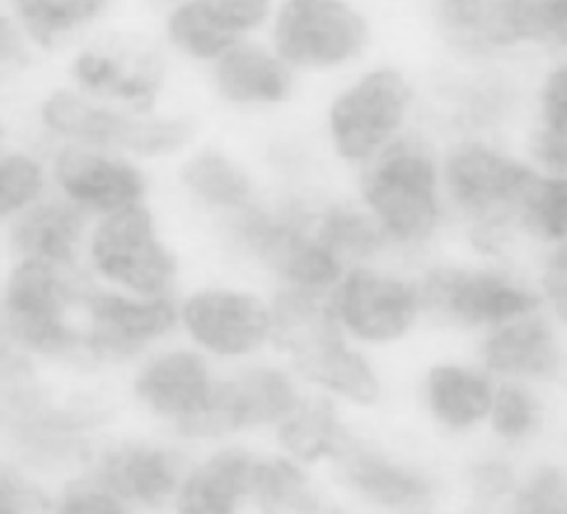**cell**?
Returning a JSON list of instances; mask_svg holds the SVG:
<instances>
[{
    "instance_id": "cell-18",
    "label": "cell",
    "mask_w": 567,
    "mask_h": 514,
    "mask_svg": "<svg viewBox=\"0 0 567 514\" xmlns=\"http://www.w3.org/2000/svg\"><path fill=\"white\" fill-rule=\"evenodd\" d=\"M496 379L467 352L425 363L416 381V405L425 425L443 441L483 439Z\"/></svg>"
},
{
    "instance_id": "cell-16",
    "label": "cell",
    "mask_w": 567,
    "mask_h": 514,
    "mask_svg": "<svg viewBox=\"0 0 567 514\" xmlns=\"http://www.w3.org/2000/svg\"><path fill=\"white\" fill-rule=\"evenodd\" d=\"M193 452V448L153 430H111L95 445L84 472L133 512H162L171 510Z\"/></svg>"
},
{
    "instance_id": "cell-25",
    "label": "cell",
    "mask_w": 567,
    "mask_h": 514,
    "mask_svg": "<svg viewBox=\"0 0 567 514\" xmlns=\"http://www.w3.org/2000/svg\"><path fill=\"white\" fill-rule=\"evenodd\" d=\"M86 235V213L64 197H49L11 219L7 244L11 259L78 268Z\"/></svg>"
},
{
    "instance_id": "cell-8",
    "label": "cell",
    "mask_w": 567,
    "mask_h": 514,
    "mask_svg": "<svg viewBox=\"0 0 567 514\" xmlns=\"http://www.w3.org/2000/svg\"><path fill=\"white\" fill-rule=\"evenodd\" d=\"M270 49L303 80L334 82L377 55L379 27L359 0H275Z\"/></svg>"
},
{
    "instance_id": "cell-17",
    "label": "cell",
    "mask_w": 567,
    "mask_h": 514,
    "mask_svg": "<svg viewBox=\"0 0 567 514\" xmlns=\"http://www.w3.org/2000/svg\"><path fill=\"white\" fill-rule=\"evenodd\" d=\"M303 390L288 363L275 354L221 368L210 419L213 443L268 439Z\"/></svg>"
},
{
    "instance_id": "cell-2",
    "label": "cell",
    "mask_w": 567,
    "mask_h": 514,
    "mask_svg": "<svg viewBox=\"0 0 567 514\" xmlns=\"http://www.w3.org/2000/svg\"><path fill=\"white\" fill-rule=\"evenodd\" d=\"M115 412L104 392L60 386L33 368L0 390V452L55 485L86 467Z\"/></svg>"
},
{
    "instance_id": "cell-30",
    "label": "cell",
    "mask_w": 567,
    "mask_h": 514,
    "mask_svg": "<svg viewBox=\"0 0 567 514\" xmlns=\"http://www.w3.org/2000/svg\"><path fill=\"white\" fill-rule=\"evenodd\" d=\"M75 82L95 95L120 100L135 111L155 106L162 89V64L155 55H120L86 49L71 64Z\"/></svg>"
},
{
    "instance_id": "cell-32",
    "label": "cell",
    "mask_w": 567,
    "mask_h": 514,
    "mask_svg": "<svg viewBox=\"0 0 567 514\" xmlns=\"http://www.w3.org/2000/svg\"><path fill=\"white\" fill-rule=\"evenodd\" d=\"M496 11L512 62L536 64L567 51V0H496Z\"/></svg>"
},
{
    "instance_id": "cell-24",
    "label": "cell",
    "mask_w": 567,
    "mask_h": 514,
    "mask_svg": "<svg viewBox=\"0 0 567 514\" xmlns=\"http://www.w3.org/2000/svg\"><path fill=\"white\" fill-rule=\"evenodd\" d=\"M179 186L188 202L215 224L257 202L268 182L239 155L219 146H202L182 162Z\"/></svg>"
},
{
    "instance_id": "cell-13",
    "label": "cell",
    "mask_w": 567,
    "mask_h": 514,
    "mask_svg": "<svg viewBox=\"0 0 567 514\" xmlns=\"http://www.w3.org/2000/svg\"><path fill=\"white\" fill-rule=\"evenodd\" d=\"M179 332L219 368L272 354L270 290L257 279L195 286L179 299Z\"/></svg>"
},
{
    "instance_id": "cell-33",
    "label": "cell",
    "mask_w": 567,
    "mask_h": 514,
    "mask_svg": "<svg viewBox=\"0 0 567 514\" xmlns=\"http://www.w3.org/2000/svg\"><path fill=\"white\" fill-rule=\"evenodd\" d=\"M315 233L346 268L390 257L379 228L350 191H319Z\"/></svg>"
},
{
    "instance_id": "cell-44",
    "label": "cell",
    "mask_w": 567,
    "mask_h": 514,
    "mask_svg": "<svg viewBox=\"0 0 567 514\" xmlns=\"http://www.w3.org/2000/svg\"><path fill=\"white\" fill-rule=\"evenodd\" d=\"M31 64V53L20 29L0 13V86L16 82Z\"/></svg>"
},
{
    "instance_id": "cell-38",
    "label": "cell",
    "mask_w": 567,
    "mask_h": 514,
    "mask_svg": "<svg viewBox=\"0 0 567 514\" xmlns=\"http://www.w3.org/2000/svg\"><path fill=\"white\" fill-rule=\"evenodd\" d=\"M503 514H567V459L536 456L520 461Z\"/></svg>"
},
{
    "instance_id": "cell-1",
    "label": "cell",
    "mask_w": 567,
    "mask_h": 514,
    "mask_svg": "<svg viewBox=\"0 0 567 514\" xmlns=\"http://www.w3.org/2000/svg\"><path fill=\"white\" fill-rule=\"evenodd\" d=\"M323 186L268 184L266 193L215 222L226 257L266 288L326 297L346 266L315 233V202Z\"/></svg>"
},
{
    "instance_id": "cell-34",
    "label": "cell",
    "mask_w": 567,
    "mask_h": 514,
    "mask_svg": "<svg viewBox=\"0 0 567 514\" xmlns=\"http://www.w3.org/2000/svg\"><path fill=\"white\" fill-rule=\"evenodd\" d=\"M520 459L487 445L467 456L452 481V487H458L463 494V514H503L514 492Z\"/></svg>"
},
{
    "instance_id": "cell-45",
    "label": "cell",
    "mask_w": 567,
    "mask_h": 514,
    "mask_svg": "<svg viewBox=\"0 0 567 514\" xmlns=\"http://www.w3.org/2000/svg\"><path fill=\"white\" fill-rule=\"evenodd\" d=\"M33 368H38V366L31 359H27L22 352L16 350V346L7 337L4 328L0 326V390H4L9 383H13L16 379H20L22 374H27Z\"/></svg>"
},
{
    "instance_id": "cell-6",
    "label": "cell",
    "mask_w": 567,
    "mask_h": 514,
    "mask_svg": "<svg viewBox=\"0 0 567 514\" xmlns=\"http://www.w3.org/2000/svg\"><path fill=\"white\" fill-rule=\"evenodd\" d=\"M93 277L82 268H60L35 259H11L0 279V326L44 372L91 377L80 306Z\"/></svg>"
},
{
    "instance_id": "cell-15",
    "label": "cell",
    "mask_w": 567,
    "mask_h": 514,
    "mask_svg": "<svg viewBox=\"0 0 567 514\" xmlns=\"http://www.w3.org/2000/svg\"><path fill=\"white\" fill-rule=\"evenodd\" d=\"M91 275L137 297H173L179 259L164 241L153 210L135 204L102 215L86 235Z\"/></svg>"
},
{
    "instance_id": "cell-4",
    "label": "cell",
    "mask_w": 567,
    "mask_h": 514,
    "mask_svg": "<svg viewBox=\"0 0 567 514\" xmlns=\"http://www.w3.org/2000/svg\"><path fill=\"white\" fill-rule=\"evenodd\" d=\"M348 179L350 195L379 228L390 257L419 264L452 237L441 186V137L427 122Z\"/></svg>"
},
{
    "instance_id": "cell-19",
    "label": "cell",
    "mask_w": 567,
    "mask_h": 514,
    "mask_svg": "<svg viewBox=\"0 0 567 514\" xmlns=\"http://www.w3.org/2000/svg\"><path fill=\"white\" fill-rule=\"evenodd\" d=\"M470 354L496 381L567 390V337L543 312H529L470 341Z\"/></svg>"
},
{
    "instance_id": "cell-28",
    "label": "cell",
    "mask_w": 567,
    "mask_h": 514,
    "mask_svg": "<svg viewBox=\"0 0 567 514\" xmlns=\"http://www.w3.org/2000/svg\"><path fill=\"white\" fill-rule=\"evenodd\" d=\"M352 428L348 412L339 403L303 390L295 410L272 430L268 441L279 454L310 470H323Z\"/></svg>"
},
{
    "instance_id": "cell-42",
    "label": "cell",
    "mask_w": 567,
    "mask_h": 514,
    "mask_svg": "<svg viewBox=\"0 0 567 514\" xmlns=\"http://www.w3.org/2000/svg\"><path fill=\"white\" fill-rule=\"evenodd\" d=\"M51 514H133V510L82 470L53 485Z\"/></svg>"
},
{
    "instance_id": "cell-7",
    "label": "cell",
    "mask_w": 567,
    "mask_h": 514,
    "mask_svg": "<svg viewBox=\"0 0 567 514\" xmlns=\"http://www.w3.org/2000/svg\"><path fill=\"white\" fill-rule=\"evenodd\" d=\"M430 328L476 339L540 310L529 266L520 257L439 250L414 264Z\"/></svg>"
},
{
    "instance_id": "cell-39",
    "label": "cell",
    "mask_w": 567,
    "mask_h": 514,
    "mask_svg": "<svg viewBox=\"0 0 567 514\" xmlns=\"http://www.w3.org/2000/svg\"><path fill=\"white\" fill-rule=\"evenodd\" d=\"M53 483L0 452V514H51Z\"/></svg>"
},
{
    "instance_id": "cell-20",
    "label": "cell",
    "mask_w": 567,
    "mask_h": 514,
    "mask_svg": "<svg viewBox=\"0 0 567 514\" xmlns=\"http://www.w3.org/2000/svg\"><path fill=\"white\" fill-rule=\"evenodd\" d=\"M215 97L246 115H277L295 106L303 80L270 49L264 35L235 42L210 66Z\"/></svg>"
},
{
    "instance_id": "cell-36",
    "label": "cell",
    "mask_w": 567,
    "mask_h": 514,
    "mask_svg": "<svg viewBox=\"0 0 567 514\" xmlns=\"http://www.w3.org/2000/svg\"><path fill=\"white\" fill-rule=\"evenodd\" d=\"M518 237L532 253L567 239V175H536L520 208Z\"/></svg>"
},
{
    "instance_id": "cell-35",
    "label": "cell",
    "mask_w": 567,
    "mask_h": 514,
    "mask_svg": "<svg viewBox=\"0 0 567 514\" xmlns=\"http://www.w3.org/2000/svg\"><path fill=\"white\" fill-rule=\"evenodd\" d=\"M166 38L184 58L208 66L241 40L204 0H179L166 18Z\"/></svg>"
},
{
    "instance_id": "cell-9",
    "label": "cell",
    "mask_w": 567,
    "mask_h": 514,
    "mask_svg": "<svg viewBox=\"0 0 567 514\" xmlns=\"http://www.w3.org/2000/svg\"><path fill=\"white\" fill-rule=\"evenodd\" d=\"M337 498L361 514L441 510L450 479L430 461L357 428L323 467Z\"/></svg>"
},
{
    "instance_id": "cell-12",
    "label": "cell",
    "mask_w": 567,
    "mask_h": 514,
    "mask_svg": "<svg viewBox=\"0 0 567 514\" xmlns=\"http://www.w3.org/2000/svg\"><path fill=\"white\" fill-rule=\"evenodd\" d=\"M529 69L520 62H443L425 80L427 124L439 137L514 140L527 117Z\"/></svg>"
},
{
    "instance_id": "cell-23",
    "label": "cell",
    "mask_w": 567,
    "mask_h": 514,
    "mask_svg": "<svg viewBox=\"0 0 567 514\" xmlns=\"http://www.w3.org/2000/svg\"><path fill=\"white\" fill-rule=\"evenodd\" d=\"M516 144L538 173L567 175V51L532 64Z\"/></svg>"
},
{
    "instance_id": "cell-37",
    "label": "cell",
    "mask_w": 567,
    "mask_h": 514,
    "mask_svg": "<svg viewBox=\"0 0 567 514\" xmlns=\"http://www.w3.org/2000/svg\"><path fill=\"white\" fill-rule=\"evenodd\" d=\"M11 4L27 35L38 47L51 49L102 16L109 0H11Z\"/></svg>"
},
{
    "instance_id": "cell-31",
    "label": "cell",
    "mask_w": 567,
    "mask_h": 514,
    "mask_svg": "<svg viewBox=\"0 0 567 514\" xmlns=\"http://www.w3.org/2000/svg\"><path fill=\"white\" fill-rule=\"evenodd\" d=\"M42 122L80 146L120 148L140 155L144 120H131L106 106L91 104L71 91H53L40 106Z\"/></svg>"
},
{
    "instance_id": "cell-21",
    "label": "cell",
    "mask_w": 567,
    "mask_h": 514,
    "mask_svg": "<svg viewBox=\"0 0 567 514\" xmlns=\"http://www.w3.org/2000/svg\"><path fill=\"white\" fill-rule=\"evenodd\" d=\"M259 450L252 441H221L195 450L171 512L250 514V490Z\"/></svg>"
},
{
    "instance_id": "cell-40",
    "label": "cell",
    "mask_w": 567,
    "mask_h": 514,
    "mask_svg": "<svg viewBox=\"0 0 567 514\" xmlns=\"http://www.w3.org/2000/svg\"><path fill=\"white\" fill-rule=\"evenodd\" d=\"M529 273L540 310L567 337V239L532 253Z\"/></svg>"
},
{
    "instance_id": "cell-27",
    "label": "cell",
    "mask_w": 567,
    "mask_h": 514,
    "mask_svg": "<svg viewBox=\"0 0 567 514\" xmlns=\"http://www.w3.org/2000/svg\"><path fill=\"white\" fill-rule=\"evenodd\" d=\"M554 392L523 381H496L483 430L487 448L520 459L554 430Z\"/></svg>"
},
{
    "instance_id": "cell-29",
    "label": "cell",
    "mask_w": 567,
    "mask_h": 514,
    "mask_svg": "<svg viewBox=\"0 0 567 514\" xmlns=\"http://www.w3.org/2000/svg\"><path fill=\"white\" fill-rule=\"evenodd\" d=\"M328 483L310 470L277 450H259L252 490L250 514H328L334 503Z\"/></svg>"
},
{
    "instance_id": "cell-14",
    "label": "cell",
    "mask_w": 567,
    "mask_h": 514,
    "mask_svg": "<svg viewBox=\"0 0 567 514\" xmlns=\"http://www.w3.org/2000/svg\"><path fill=\"white\" fill-rule=\"evenodd\" d=\"M84 357L91 377L135 366L179 330L175 297H137L91 284L80 306Z\"/></svg>"
},
{
    "instance_id": "cell-11",
    "label": "cell",
    "mask_w": 567,
    "mask_h": 514,
    "mask_svg": "<svg viewBox=\"0 0 567 514\" xmlns=\"http://www.w3.org/2000/svg\"><path fill=\"white\" fill-rule=\"evenodd\" d=\"M326 308L339 332L372 354L396 350L427 328L416 268L394 257L348 266Z\"/></svg>"
},
{
    "instance_id": "cell-26",
    "label": "cell",
    "mask_w": 567,
    "mask_h": 514,
    "mask_svg": "<svg viewBox=\"0 0 567 514\" xmlns=\"http://www.w3.org/2000/svg\"><path fill=\"white\" fill-rule=\"evenodd\" d=\"M427 33L443 62H512L503 47L496 0H430Z\"/></svg>"
},
{
    "instance_id": "cell-22",
    "label": "cell",
    "mask_w": 567,
    "mask_h": 514,
    "mask_svg": "<svg viewBox=\"0 0 567 514\" xmlns=\"http://www.w3.org/2000/svg\"><path fill=\"white\" fill-rule=\"evenodd\" d=\"M53 177L62 197L86 215L102 217L142 204L146 193V177L137 166L84 146L60 148L53 160Z\"/></svg>"
},
{
    "instance_id": "cell-41",
    "label": "cell",
    "mask_w": 567,
    "mask_h": 514,
    "mask_svg": "<svg viewBox=\"0 0 567 514\" xmlns=\"http://www.w3.org/2000/svg\"><path fill=\"white\" fill-rule=\"evenodd\" d=\"M47 179L42 164L27 153L0 157V222H11L42 199Z\"/></svg>"
},
{
    "instance_id": "cell-10",
    "label": "cell",
    "mask_w": 567,
    "mask_h": 514,
    "mask_svg": "<svg viewBox=\"0 0 567 514\" xmlns=\"http://www.w3.org/2000/svg\"><path fill=\"white\" fill-rule=\"evenodd\" d=\"M219 370L190 343L166 341L128 368L126 401L148 430L199 450L213 443Z\"/></svg>"
},
{
    "instance_id": "cell-3",
    "label": "cell",
    "mask_w": 567,
    "mask_h": 514,
    "mask_svg": "<svg viewBox=\"0 0 567 514\" xmlns=\"http://www.w3.org/2000/svg\"><path fill=\"white\" fill-rule=\"evenodd\" d=\"M536 175L514 140L441 137V186L458 248L520 257L518 217Z\"/></svg>"
},
{
    "instance_id": "cell-46",
    "label": "cell",
    "mask_w": 567,
    "mask_h": 514,
    "mask_svg": "<svg viewBox=\"0 0 567 514\" xmlns=\"http://www.w3.org/2000/svg\"><path fill=\"white\" fill-rule=\"evenodd\" d=\"M361 514V512H359ZM425 514H445V512H441V510H434V512H425Z\"/></svg>"
},
{
    "instance_id": "cell-5",
    "label": "cell",
    "mask_w": 567,
    "mask_h": 514,
    "mask_svg": "<svg viewBox=\"0 0 567 514\" xmlns=\"http://www.w3.org/2000/svg\"><path fill=\"white\" fill-rule=\"evenodd\" d=\"M425 122V80L401 60L374 55L328 84L312 142L323 164L350 177Z\"/></svg>"
},
{
    "instance_id": "cell-43",
    "label": "cell",
    "mask_w": 567,
    "mask_h": 514,
    "mask_svg": "<svg viewBox=\"0 0 567 514\" xmlns=\"http://www.w3.org/2000/svg\"><path fill=\"white\" fill-rule=\"evenodd\" d=\"M239 38L261 35L275 0H204Z\"/></svg>"
}]
</instances>
